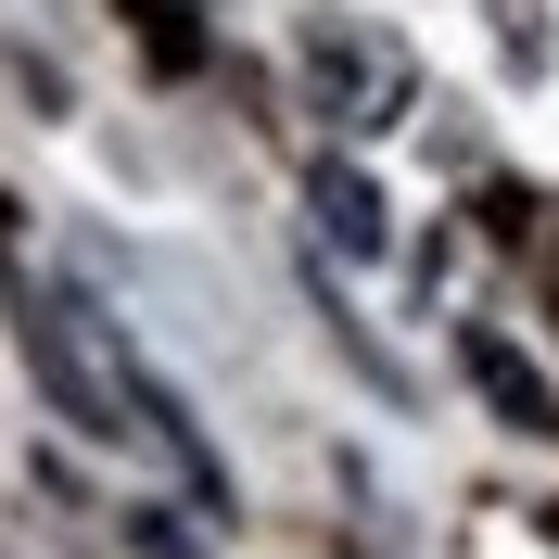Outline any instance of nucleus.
<instances>
[{"mask_svg":"<svg viewBox=\"0 0 559 559\" xmlns=\"http://www.w3.org/2000/svg\"><path fill=\"white\" fill-rule=\"evenodd\" d=\"M0 293H13V344H26L38 394H51L76 432H103V445H153L178 484H191L216 522H229V457H216V445H204V419H191V407H178V394L128 356V331H115L103 306L51 293V280H26V267H0Z\"/></svg>","mask_w":559,"mask_h":559,"instance_id":"1","label":"nucleus"},{"mask_svg":"<svg viewBox=\"0 0 559 559\" xmlns=\"http://www.w3.org/2000/svg\"><path fill=\"white\" fill-rule=\"evenodd\" d=\"M306 76L331 103V128H394L407 115V51L369 13H306Z\"/></svg>","mask_w":559,"mask_h":559,"instance_id":"2","label":"nucleus"},{"mask_svg":"<svg viewBox=\"0 0 559 559\" xmlns=\"http://www.w3.org/2000/svg\"><path fill=\"white\" fill-rule=\"evenodd\" d=\"M457 369H471V394L496 407V432H522V445H559V382L534 369L522 344H509V331H484V318H471V331H457Z\"/></svg>","mask_w":559,"mask_h":559,"instance_id":"3","label":"nucleus"},{"mask_svg":"<svg viewBox=\"0 0 559 559\" xmlns=\"http://www.w3.org/2000/svg\"><path fill=\"white\" fill-rule=\"evenodd\" d=\"M306 216H318V242H331V254H382V242H394L369 166H318V178H306Z\"/></svg>","mask_w":559,"mask_h":559,"instance_id":"4","label":"nucleus"},{"mask_svg":"<svg viewBox=\"0 0 559 559\" xmlns=\"http://www.w3.org/2000/svg\"><path fill=\"white\" fill-rule=\"evenodd\" d=\"M128 547L140 559H216L204 534H191V509H128Z\"/></svg>","mask_w":559,"mask_h":559,"instance_id":"5","label":"nucleus"}]
</instances>
